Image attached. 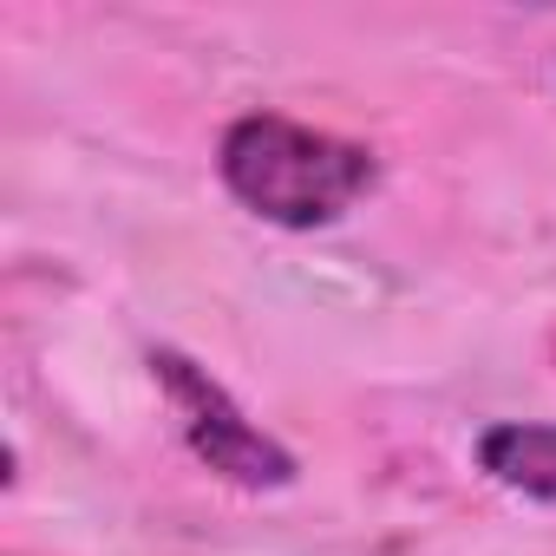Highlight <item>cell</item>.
<instances>
[{
  "label": "cell",
  "instance_id": "cell-2",
  "mask_svg": "<svg viewBox=\"0 0 556 556\" xmlns=\"http://www.w3.org/2000/svg\"><path fill=\"white\" fill-rule=\"evenodd\" d=\"M151 380L170 400V419H177L184 445L197 452V465H210L223 484H236V491H282V484H295V471H302L295 452L275 432H262L236 406V393L223 380H210V367H197L177 348H157L151 354Z\"/></svg>",
  "mask_w": 556,
  "mask_h": 556
},
{
  "label": "cell",
  "instance_id": "cell-3",
  "mask_svg": "<svg viewBox=\"0 0 556 556\" xmlns=\"http://www.w3.org/2000/svg\"><path fill=\"white\" fill-rule=\"evenodd\" d=\"M478 471L517 497L556 504V419H510L478 439Z\"/></svg>",
  "mask_w": 556,
  "mask_h": 556
},
{
  "label": "cell",
  "instance_id": "cell-1",
  "mask_svg": "<svg viewBox=\"0 0 556 556\" xmlns=\"http://www.w3.org/2000/svg\"><path fill=\"white\" fill-rule=\"evenodd\" d=\"M216 177L275 229H328L380 184V164L341 131L302 125L289 112H242L216 144Z\"/></svg>",
  "mask_w": 556,
  "mask_h": 556
}]
</instances>
